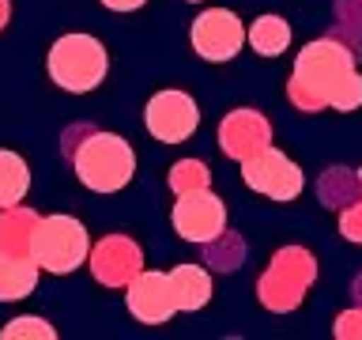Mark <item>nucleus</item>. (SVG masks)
<instances>
[{
	"instance_id": "393cba45",
	"label": "nucleus",
	"mask_w": 362,
	"mask_h": 340,
	"mask_svg": "<svg viewBox=\"0 0 362 340\" xmlns=\"http://www.w3.org/2000/svg\"><path fill=\"white\" fill-rule=\"evenodd\" d=\"M8 19H11V4H8V0H0V30L8 27Z\"/></svg>"
},
{
	"instance_id": "9b49d317",
	"label": "nucleus",
	"mask_w": 362,
	"mask_h": 340,
	"mask_svg": "<svg viewBox=\"0 0 362 340\" xmlns=\"http://www.w3.org/2000/svg\"><path fill=\"white\" fill-rule=\"evenodd\" d=\"M272 144V121L253 106H238L219 121V147L226 159L245 163Z\"/></svg>"
},
{
	"instance_id": "4468645a",
	"label": "nucleus",
	"mask_w": 362,
	"mask_h": 340,
	"mask_svg": "<svg viewBox=\"0 0 362 340\" xmlns=\"http://www.w3.org/2000/svg\"><path fill=\"white\" fill-rule=\"evenodd\" d=\"M42 265L34 257H19L0 249V302H19L38 288Z\"/></svg>"
},
{
	"instance_id": "dca6fc26",
	"label": "nucleus",
	"mask_w": 362,
	"mask_h": 340,
	"mask_svg": "<svg viewBox=\"0 0 362 340\" xmlns=\"http://www.w3.org/2000/svg\"><path fill=\"white\" fill-rule=\"evenodd\" d=\"M245 42L253 45L260 57H279L291 45V23L283 16H257L253 27L245 30Z\"/></svg>"
},
{
	"instance_id": "412c9836",
	"label": "nucleus",
	"mask_w": 362,
	"mask_h": 340,
	"mask_svg": "<svg viewBox=\"0 0 362 340\" xmlns=\"http://www.w3.org/2000/svg\"><path fill=\"white\" fill-rule=\"evenodd\" d=\"M0 336L4 340H19V336H38V340H53L57 336V329L45 322V317H30V314H23V317H11V322L0 329Z\"/></svg>"
},
{
	"instance_id": "a211bd4d",
	"label": "nucleus",
	"mask_w": 362,
	"mask_h": 340,
	"mask_svg": "<svg viewBox=\"0 0 362 340\" xmlns=\"http://www.w3.org/2000/svg\"><path fill=\"white\" fill-rule=\"evenodd\" d=\"M170 189H174V197H181V193H197V189H208L211 186V170L200 163V159H177L174 166H170Z\"/></svg>"
},
{
	"instance_id": "6e6552de",
	"label": "nucleus",
	"mask_w": 362,
	"mask_h": 340,
	"mask_svg": "<svg viewBox=\"0 0 362 340\" xmlns=\"http://www.w3.org/2000/svg\"><path fill=\"white\" fill-rule=\"evenodd\" d=\"M189 38H192L197 57H204V61H211V64H226V61H234V57L242 53L245 27L230 8H208V11H200V16L192 19Z\"/></svg>"
},
{
	"instance_id": "bb28decb",
	"label": "nucleus",
	"mask_w": 362,
	"mask_h": 340,
	"mask_svg": "<svg viewBox=\"0 0 362 340\" xmlns=\"http://www.w3.org/2000/svg\"><path fill=\"white\" fill-rule=\"evenodd\" d=\"M189 4H200V0H189Z\"/></svg>"
},
{
	"instance_id": "f8f14e48",
	"label": "nucleus",
	"mask_w": 362,
	"mask_h": 340,
	"mask_svg": "<svg viewBox=\"0 0 362 340\" xmlns=\"http://www.w3.org/2000/svg\"><path fill=\"white\" fill-rule=\"evenodd\" d=\"M124 302H129V314L144 325H166L170 317L177 314V302H174V291H170V276L166 272H140L129 288H124Z\"/></svg>"
},
{
	"instance_id": "2eb2a0df",
	"label": "nucleus",
	"mask_w": 362,
	"mask_h": 340,
	"mask_svg": "<svg viewBox=\"0 0 362 340\" xmlns=\"http://www.w3.org/2000/svg\"><path fill=\"white\" fill-rule=\"evenodd\" d=\"M42 215L27 208V204H11V208H0V249L19 257H30L34 246V231H38Z\"/></svg>"
},
{
	"instance_id": "b1692460",
	"label": "nucleus",
	"mask_w": 362,
	"mask_h": 340,
	"mask_svg": "<svg viewBox=\"0 0 362 340\" xmlns=\"http://www.w3.org/2000/svg\"><path fill=\"white\" fill-rule=\"evenodd\" d=\"M147 4V0H102V8H110V11H140Z\"/></svg>"
},
{
	"instance_id": "5701e85b",
	"label": "nucleus",
	"mask_w": 362,
	"mask_h": 340,
	"mask_svg": "<svg viewBox=\"0 0 362 340\" xmlns=\"http://www.w3.org/2000/svg\"><path fill=\"white\" fill-rule=\"evenodd\" d=\"M332 333L339 340H362V306H355V310H344L336 317Z\"/></svg>"
},
{
	"instance_id": "a878e982",
	"label": "nucleus",
	"mask_w": 362,
	"mask_h": 340,
	"mask_svg": "<svg viewBox=\"0 0 362 340\" xmlns=\"http://www.w3.org/2000/svg\"><path fill=\"white\" fill-rule=\"evenodd\" d=\"M355 181H358V197H362V166L355 170Z\"/></svg>"
},
{
	"instance_id": "0eeeda50",
	"label": "nucleus",
	"mask_w": 362,
	"mask_h": 340,
	"mask_svg": "<svg viewBox=\"0 0 362 340\" xmlns=\"http://www.w3.org/2000/svg\"><path fill=\"white\" fill-rule=\"evenodd\" d=\"M144 125L158 144H181V140H189V136L197 132L200 106H197V98H192L189 91H174V87L155 91V95L147 98V106H144Z\"/></svg>"
},
{
	"instance_id": "423d86ee",
	"label": "nucleus",
	"mask_w": 362,
	"mask_h": 340,
	"mask_svg": "<svg viewBox=\"0 0 362 340\" xmlns=\"http://www.w3.org/2000/svg\"><path fill=\"white\" fill-rule=\"evenodd\" d=\"M242 178H245V186L260 193V197H272V200H279V204H287V200H298L302 197V189H305V174H302V166L294 163L291 155H283L279 147H264V152H257L253 159H245L242 163Z\"/></svg>"
},
{
	"instance_id": "ddd939ff",
	"label": "nucleus",
	"mask_w": 362,
	"mask_h": 340,
	"mask_svg": "<svg viewBox=\"0 0 362 340\" xmlns=\"http://www.w3.org/2000/svg\"><path fill=\"white\" fill-rule=\"evenodd\" d=\"M166 276H170V291H174V302L181 314H197L211 302L215 288H211V272L204 265H177Z\"/></svg>"
},
{
	"instance_id": "6ab92c4d",
	"label": "nucleus",
	"mask_w": 362,
	"mask_h": 340,
	"mask_svg": "<svg viewBox=\"0 0 362 340\" xmlns=\"http://www.w3.org/2000/svg\"><path fill=\"white\" fill-rule=\"evenodd\" d=\"M351 189L358 193V181L351 178V170H344V166H328L325 170V178H321V200L328 204V208H339V204H344V193H351Z\"/></svg>"
},
{
	"instance_id": "7ed1b4c3",
	"label": "nucleus",
	"mask_w": 362,
	"mask_h": 340,
	"mask_svg": "<svg viewBox=\"0 0 362 340\" xmlns=\"http://www.w3.org/2000/svg\"><path fill=\"white\" fill-rule=\"evenodd\" d=\"M45 72L68 95H87L110 72V53L95 34H61L45 53Z\"/></svg>"
},
{
	"instance_id": "1a4fd4ad",
	"label": "nucleus",
	"mask_w": 362,
	"mask_h": 340,
	"mask_svg": "<svg viewBox=\"0 0 362 340\" xmlns=\"http://www.w3.org/2000/svg\"><path fill=\"white\" fill-rule=\"evenodd\" d=\"M174 234L185 242L208 246L226 231V204L215 197L211 189H197V193H181L174 212H170Z\"/></svg>"
},
{
	"instance_id": "f03ea898",
	"label": "nucleus",
	"mask_w": 362,
	"mask_h": 340,
	"mask_svg": "<svg viewBox=\"0 0 362 340\" xmlns=\"http://www.w3.org/2000/svg\"><path fill=\"white\" fill-rule=\"evenodd\" d=\"M64 155L72 159L76 178L83 181L90 193H102V197L121 193L136 174V152L117 132L72 129L64 140Z\"/></svg>"
},
{
	"instance_id": "39448f33",
	"label": "nucleus",
	"mask_w": 362,
	"mask_h": 340,
	"mask_svg": "<svg viewBox=\"0 0 362 340\" xmlns=\"http://www.w3.org/2000/svg\"><path fill=\"white\" fill-rule=\"evenodd\" d=\"M30 257L53 276H68L90 257V234L76 215H42Z\"/></svg>"
},
{
	"instance_id": "4be33fe9",
	"label": "nucleus",
	"mask_w": 362,
	"mask_h": 340,
	"mask_svg": "<svg viewBox=\"0 0 362 340\" xmlns=\"http://www.w3.org/2000/svg\"><path fill=\"white\" fill-rule=\"evenodd\" d=\"M339 234L347 238V242L362 246V197L351 200L344 212H339Z\"/></svg>"
},
{
	"instance_id": "aec40b11",
	"label": "nucleus",
	"mask_w": 362,
	"mask_h": 340,
	"mask_svg": "<svg viewBox=\"0 0 362 340\" xmlns=\"http://www.w3.org/2000/svg\"><path fill=\"white\" fill-rule=\"evenodd\" d=\"M245 261V242L242 238H226V231L208 242V265L211 268H238Z\"/></svg>"
},
{
	"instance_id": "9d476101",
	"label": "nucleus",
	"mask_w": 362,
	"mask_h": 340,
	"mask_svg": "<svg viewBox=\"0 0 362 340\" xmlns=\"http://www.w3.org/2000/svg\"><path fill=\"white\" fill-rule=\"evenodd\" d=\"M90 276L102 288H129L144 272V249L129 234H106L90 246Z\"/></svg>"
},
{
	"instance_id": "f257e3e1",
	"label": "nucleus",
	"mask_w": 362,
	"mask_h": 340,
	"mask_svg": "<svg viewBox=\"0 0 362 340\" xmlns=\"http://www.w3.org/2000/svg\"><path fill=\"white\" fill-rule=\"evenodd\" d=\"M287 98L294 110L317 113V110H339L351 113L362 106V76L355 68V50L339 38H317L305 42L294 57Z\"/></svg>"
},
{
	"instance_id": "f3484780",
	"label": "nucleus",
	"mask_w": 362,
	"mask_h": 340,
	"mask_svg": "<svg viewBox=\"0 0 362 340\" xmlns=\"http://www.w3.org/2000/svg\"><path fill=\"white\" fill-rule=\"evenodd\" d=\"M30 189V166L19 152H8L0 147V208H11V204H23Z\"/></svg>"
},
{
	"instance_id": "20e7f679",
	"label": "nucleus",
	"mask_w": 362,
	"mask_h": 340,
	"mask_svg": "<svg viewBox=\"0 0 362 340\" xmlns=\"http://www.w3.org/2000/svg\"><path fill=\"white\" fill-rule=\"evenodd\" d=\"M313 280H317V257L305 246H283V249H276L272 265L260 272L257 299L272 314H291L302 306Z\"/></svg>"
}]
</instances>
